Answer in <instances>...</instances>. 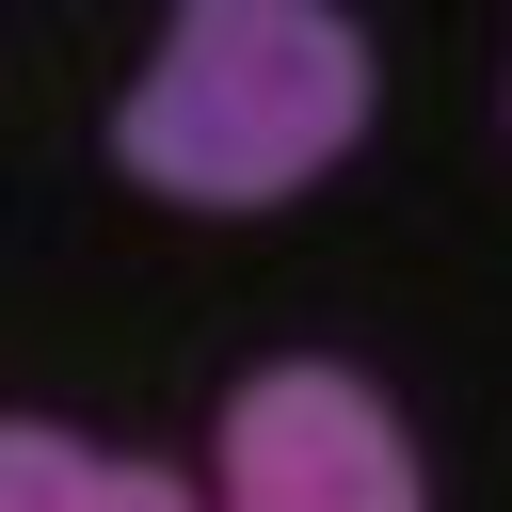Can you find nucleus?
<instances>
[{"label":"nucleus","instance_id":"obj_1","mask_svg":"<svg viewBox=\"0 0 512 512\" xmlns=\"http://www.w3.org/2000/svg\"><path fill=\"white\" fill-rule=\"evenodd\" d=\"M368 128V32L336 0H176L160 64L112 96V160L192 208H272Z\"/></svg>","mask_w":512,"mask_h":512},{"label":"nucleus","instance_id":"obj_3","mask_svg":"<svg viewBox=\"0 0 512 512\" xmlns=\"http://www.w3.org/2000/svg\"><path fill=\"white\" fill-rule=\"evenodd\" d=\"M0 512H192V480L128 464V448H80L48 416H0Z\"/></svg>","mask_w":512,"mask_h":512},{"label":"nucleus","instance_id":"obj_2","mask_svg":"<svg viewBox=\"0 0 512 512\" xmlns=\"http://www.w3.org/2000/svg\"><path fill=\"white\" fill-rule=\"evenodd\" d=\"M224 512H416V448L352 368L288 352L224 400Z\"/></svg>","mask_w":512,"mask_h":512}]
</instances>
